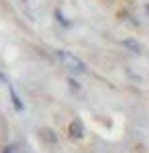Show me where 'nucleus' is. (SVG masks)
I'll list each match as a JSON object with an SVG mask.
<instances>
[{"label": "nucleus", "instance_id": "f257e3e1", "mask_svg": "<svg viewBox=\"0 0 149 153\" xmlns=\"http://www.w3.org/2000/svg\"><path fill=\"white\" fill-rule=\"evenodd\" d=\"M55 57H57L59 61H63L69 70L76 71V74H86V71H88V65H86L80 57H76L74 53H69L66 49H55Z\"/></svg>", "mask_w": 149, "mask_h": 153}, {"label": "nucleus", "instance_id": "f03ea898", "mask_svg": "<svg viewBox=\"0 0 149 153\" xmlns=\"http://www.w3.org/2000/svg\"><path fill=\"white\" fill-rule=\"evenodd\" d=\"M68 133H69L72 139H84L86 127H84V123H82L80 118H74V120L69 123V127H68Z\"/></svg>", "mask_w": 149, "mask_h": 153}, {"label": "nucleus", "instance_id": "7ed1b4c3", "mask_svg": "<svg viewBox=\"0 0 149 153\" xmlns=\"http://www.w3.org/2000/svg\"><path fill=\"white\" fill-rule=\"evenodd\" d=\"M121 45L127 49V51H131V53H143V45L139 43L137 39H133V37H127V39H123L121 41Z\"/></svg>", "mask_w": 149, "mask_h": 153}, {"label": "nucleus", "instance_id": "20e7f679", "mask_svg": "<svg viewBox=\"0 0 149 153\" xmlns=\"http://www.w3.org/2000/svg\"><path fill=\"white\" fill-rule=\"evenodd\" d=\"M8 86V92H10V100H12V106H14V110H19V112H23L25 110V104H23V100H21V96L16 94V90H14V86H12L10 82L6 84Z\"/></svg>", "mask_w": 149, "mask_h": 153}, {"label": "nucleus", "instance_id": "39448f33", "mask_svg": "<svg viewBox=\"0 0 149 153\" xmlns=\"http://www.w3.org/2000/svg\"><path fill=\"white\" fill-rule=\"evenodd\" d=\"M53 14H55V21H57L61 27H72V21H69L68 16L63 14V10H61V8H55V10H53Z\"/></svg>", "mask_w": 149, "mask_h": 153}, {"label": "nucleus", "instance_id": "423d86ee", "mask_svg": "<svg viewBox=\"0 0 149 153\" xmlns=\"http://www.w3.org/2000/svg\"><path fill=\"white\" fill-rule=\"evenodd\" d=\"M41 137H43L47 143H53V145H57V135H55V131L43 129V131H41Z\"/></svg>", "mask_w": 149, "mask_h": 153}, {"label": "nucleus", "instance_id": "0eeeda50", "mask_svg": "<svg viewBox=\"0 0 149 153\" xmlns=\"http://www.w3.org/2000/svg\"><path fill=\"white\" fill-rule=\"evenodd\" d=\"M19 151V147L14 145V143H10V145H6L4 149H2V153H16Z\"/></svg>", "mask_w": 149, "mask_h": 153}, {"label": "nucleus", "instance_id": "6e6552de", "mask_svg": "<svg viewBox=\"0 0 149 153\" xmlns=\"http://www.w3.org/2000/svg\"><path fill=\"white\" fill-rule=\"evenodd\" d=\"M68 84L72 86V90H76V92H78V90L82 88L80 84H78V80H74V78H68Z\"/></svg>", "mask_w": 149, "mask_h": 153}, {"label": "nucleus", "instance_id": "1a4fd4ad", "mask_svg": "<svg viewBox=\"0 0 149 153\" xmlns=\"http://www.w3.org/2000/svg\"><path fill=\"white\" fill-rule=\"evenodd\" d=\"M145 12H147V14H149V2H147V4H145Z\"/></svg>", "mask_w": 149, "mask_h": 153}, {"label": "nucleus", "instance_id": "9d476101", "mask_svg": "<svg viewBox=\"0 0 149 153\" xmlns=\"http://www.w3.org/2000/svg\"><path fill=\"white\" fill-rule=\"evenodd\" d=\"M23 2H29V0H23Z\"/></svg>", "mask_w": 149, "mask_h": 153}]
</instances>
